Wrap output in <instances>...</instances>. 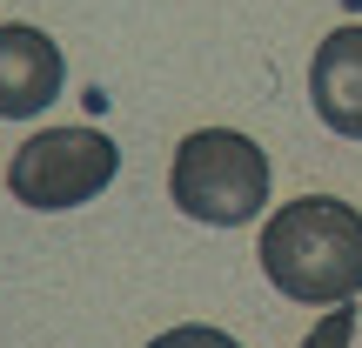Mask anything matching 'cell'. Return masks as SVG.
<instances>
[{"mask_svg": "<svg viewBox=\"0 0 362 348\" xmlns=\"http://www.w3.org/2000/svg\"><path fill=\"white\" fill-rule=\"evenodd\" d=\"M262 275L302 308H342L362 295V208L336 194H296L262 221Z\"/></svg>", "mask_w": 362, "mask_h": 348, "instance_id": "obj_1", "label": "cell"}, {"mask_svg": "<svg viewBox=\"0 0 362 348\" xmlns=\"http://www.w3.org/2000/svg\"><path fill=\"white\" fill-rule=\"evenodd\" d=\"M168 194L188 221L208 228H242L269 208V155L235 128H194L175 148Z\"/></svg>", "mask_w": 362, "mask_h": 348, "instance_id": "obj_2", "label": "cell"}, {"mask_svg": "<svg viewBox=\"0 0 362 348\" xmlns=\"http://www.w3.org/2000/svg\"><path fill=\"white\" fill-rule=\"evenodd\" d=\"M121 174V148L107 141L101 128H40L34 141L13 148L7 161V194L21 208H40V215H61V208H81Z\"/></svg>", "mask_w": 362, "mask_h": 348, "instance_id": "obj_3", "label": "cell"}, {"mask_svg": "<svg viewBox=\"0 0 362 348\" xmlns=\"http://www.w3.org/2000/svg\"><path fill=\"white\" fill-rule=\"evenodd\" d=\"M61 80H67L61 47L40 27H27V20L0 27V121H34L61 94Z\"/></svg>", "mask_w": 362, "mask_h": 348, "instance_id": "obj_4", "label": "cell"}, {"mask_svg": "<svg viewBox=\"0 0 362 348\" xmlns=\"http://www.w3.org/2000/svg\"><path fill=\"white\" fill-rule=\"evenodd\" d=\"M309 101L322 114V128H336L342 141H362V27L322 34V47L309 61Z\"/></svg>", "mask_w": 362, "mask_h": 348, "instance_id": "obj_5", "label": "cell"}, {"mask_svg": "<svg viewBox=\"0 0 362 348\" xmlns=\"http://www.w3.org/2000/svg\"><path fill=\"white\" fill-rule=\"evenodd\" d=\"M349 342H356V301H342V308H329L322 322L309 328L302 348H349Z\"/></svg>", "mask_w": 362, "mask_h": 348, "instance_id": "obj_6", "label": "cell"}, {"mask_svg": "<svg viewBox=\"0 0 362 348\" xmlns=\"http://www.w3.org/2000/svg\"><path fill=\"white\" fill-rule=\"evenodd\" d=\"M148 348H242V342L221 335V328H208V322H181V328H168V335H155Z\"/></svg>", "mask_w": 362, "mask_h": 348, "instance_id": "obj_7", "label": "cell"}]
</instances>
